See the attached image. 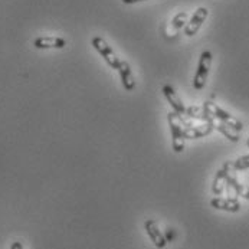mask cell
I'll return each mask as SVG.
<instances>
[{
  "instance_id": "e0dca14e",
  "label": "cell",
  "mask_w": 249,
  "mask_h": 249,
  "mask_svg": "<svg viewBox=\"0 0 249 249\" xmlns=\"http://www.w3.org/2000/svg\"><path fill=\"white\" fill-rule=\"evenodd\" d=\"M10 249H23V245H22V242H19V241H15V242L10 245Z\"/></svg>"
},
{
  "instance_id": "ac0fdd59",
  "label": "cell",
  "mask_w": 249,
  "mask_h": 249,
  "mask_svg": "<svg viewBox=\"0 0 249 249\" xmlns=\"http://www.w3.org/2000/svg\"><path fill=\"white\" fill-rule=\"evenodd\" d=\"M139 1H145V0H123V3H125V4H134Z\"/></svg>"
},
{
  "instance_id": "ba28073f",
  "label": "cell",
  "mask_w": 249,
  "mask_h": 249,
  "mask_svg": "<svg viewBox=\"0 0 249 249\" xmlns=\"http://www.w3.org/2000/svg\"><path fill=\"white\" fill-rule=\"evenodd\" d=\"M211 206L217 211H225L231 213H236L241 211V203L238 199L233 197H213L211 200Z\"/></svg>"
},
{
  "instance_id": "8fae6325",
  "label": "cell",
  "mask_w": 249,
  "mask_h": 249,
  "mask_svg": "<svg viewBox=\"0 0 249 249\" xmlns=\"http://www.w3.org/2000/svg\"><path fill=\"white\" fill-rule=\"evenodd\" d=\"M118 73H120V78H121V84L124 87L125 91H134L136 88V79L133 76V72L130 68V64L127 61H123L121 59V64L118 67Z\"/></svg>"
},
{
  "instance_id": "d6986e66",
  "label": "cell",
  "mask_w": 249,
  "mask_h": 249,
  "mask_svg": "<svg viewBox=\"0 0 249 249\" xmlns=\"http://www.w3.org/2000/svg\"><path fill=\"white\" fill-rule=\"evenodd\" d=\"M247 145H248V147H249V139H248V142H247Z\"/></svg>"
},
{
  "instance_id": "30bf717a",
  "label": "cell",
  "mask_w": 249,
  "mask_h": 249,
  "mask_svg": "<svg viewBox=\"0 0 249 249\" xmlns=\"http://www.w3.org/2000/svg\"><path fill=\"white\" fill-rule=\"evenodd\" d=\"M214 128V123H206L203 125H190L184 127L183 125V136L184 139H202L209 136Z\"/></svg>"
},
{
  "instance_id": "5bb4252c",
  "label": "cell",
  "mask_w": 249,
  "mask_h": 249,
  "mask_svg": "<svg viewBox=\"0 0 249 249\" xmlns=\"http://www.w3.org/2000/svg\"><path fill=\"white\" fill-rule=\"evenodd\" d=\"M214 128H217L228 140H231V142H239V131H236V130H233L232 127H229V125H226V124H223V123H220V121H217L216 123V120H214Z\"/></svg>"
},
{
  "instance_id": "8992f818",
  "label": "cell",
  "mask_w": 249,
  "mask_h": 249,
  "mask_svg": "<svg viewBox=\"0 0 249 249\" xmlns=\"http://www.w3.org/2000/svg\"><path fill=\"white\" fill-rule=\"evenodd\" d=\"M144 229H145V233L148 235L150 241L154 244V247H156V248H159V249L166 248V245H167L169 242H167L166 236L163 235V232L159 229L157 223H156L153 219H147V220L144 222Z\"/></svg>"
},
{
  "instance_id": "5b68a950",
  "label": "cell",
  "mask_w": 249,
  "mask_h": 249,
  "mask_svg": "<svg viewBox=\"0 0 249 249\" xmlns=\"http://www.w3.org/2000/svg\"><path fill=\"white\" fill-rule=\"evenodd\" d=\"M208 16H209V10L206 7H199L195 12V15L192 16V19L186 23V26H184V35L189 36V37L196 35L199 32V29L202 28V25H203V22L206 20Z\"/></svg>"
},
{
  "instance_id": "9a60e30c",
  "label": "cell",
  "mask_w": 249,
  "mask_h": 249,
  "mask_svg": "<svg viewBox=\"0 0 249 249\" xmlns=\"http://www.w3.org/2000/svg\"><path fill=\"white\" fill-rule=\"evenodd\" d=\"M229 164H231L232 170H235V172L247 170V169H249V154L236 159L235 161H229Z\"/></svg>"
},
{
  "instance_id": "7a4b0ae2",
  "label": "cell",
  "mask_w": 249,
  "mask_h": 249,
  "mask_svg": "<svg viewBox=\"0 0 249 249\" xmlns=\"http://www.w3.org/2000/svg\"><path fill=\"white\" fill-rule=\"evenodd\" d=\"M212 53L209 51H203L200 58H199V64H197V70L193 78V88L196 91H202L206 85L211 67H212Z\"/></svg>"
},
{
  "instance_id": "7c38bea8",
  "label": "cell",
  "mask_w": 249,
  "mask_h": 249,
  "mask_svg": "<svg viewBox=\"0 0 249 249\" xmlns=\"http://www.w3.org/2000/svg\"><path fill=\"white\" fill-rule=\"evenodd\" d=\"M231 170H232V167H231L229 161H226V163L223 164V167L216 173V178H214L213 184H212V190H213L214 195H222L223 186H225V183H226V178H228V175H229Z\"/></svg>"
},
{
  "instance_id": "2e32d148",
  "label": "cell",
  "mask_w": 249,
  "mask_h": 249,
  "mask_svg": "<svg viewBox=\"0 0 249 249\" xmlns=\"http://www.w3.org/2000/svg\"><path fill=\"white\" fill-rule=\"evenodd\" d=\"M187 23V13L186 12H180L175 16V19L172 20V29L175 32H178L180 29H183V26Z\"/></svg>"
},
{
  "instance_id": "9c48e42d",
  "label": "cell",
  "mask_w": 249,
  "mask_h": 249,
  "mask_svg": "<svg viewBox=\"0 0 249 249\" xmlns=\"http://www.w3.org/2000/svg\"><path fill=\"white\" fill-rule=\"evenodd\" d=\"M34 46L37 49H62L67 46V40L58 36H39L34 40Z\"/></svg>"
},
{
  "instance_id": "3957f363",
  "label": "cell",
  "mask_w": 249,
  "mask_h": 249,
  "mask_svg": "<svg viewBox=\"0 0 249 249\" xmlns=\"http://www.w3.org/2000/svg\"><path fill=\"white\" fill-rule=\"evenodd\" d=\"M169 127L172 131V148L175 153H183L184 150V136H183V125H181V115L178 112H169L167 115Z\"/></svg>"
},
{
  "instance_id": "4fadbf2b",
  "label": "cell",
  "mask_w": 249,
  "mask_h": 249,
  "mask_svg": "<svg viewBox=\"0 0 249 249\" xmlns=\"http://www.w3.org/2000/svg\"><path fill=\"white\" fill-rule=\"evenodd\" d=\"M186 115L189 118L203 120L206 123H214V118L203 107H189L186 109Z\"/></svg>"
},
{
  "instance_id": "277c9868",
  "label": "cell",
  "mask_w": 249,
  "mask_h": 249,
  "mask_svg": "<svg viewBox=\"0 0 249 249\" xmlns=\"http://www.w3.org/2000/svg\"><path fill=\"white\" fill-rule=\"evenodd\" d=\"M92 46H94V49L104 58V61L107 62L112 70H118V67H120V64H121V59L117 56V53L112 51V48L108 45L107 42H106L101 36L92 37Z\"/></svg>"
},
{
  "instance_id": "52a82bcc",
  "label": "cell",
  "mask_w": 249,
  "mask_h": 249,
  "mask_svg": "<svg viewBox=\"0 0 249 249\" xmlns=\"http://www.w3.org/2000/svg\"><path fill=\"white\" fill-rule=\"evenodd\" d=\"M161 91H163V95L166 97L167 103L170 104L172 109H173L175 112H178V115H186V109H187V107L184 106V103H183L181 98L178 97L176 89H175L172 85H164Z\"/></svg>"
},
{
  "instance_id": "6da1fadb",
  "label": "cell",
  "mask_w": 249,
  "mask_h": 249,
  "mask_svg": "<svg viewBox=\"0 0 249 249\" xmlns=\"http://www.w3.org/2000/svg\"><path fill=\"white\" fill-rule=\"evenodd\" d=\"M203 108L213 117L216 121H220V123L226 124V125L232 127V128L236 130V131H242V130H244V124H242L235 115H232L231 112H228V111H225L223 108L216 106L212 101H206Z\"/></svg>"
}]
</instances>
